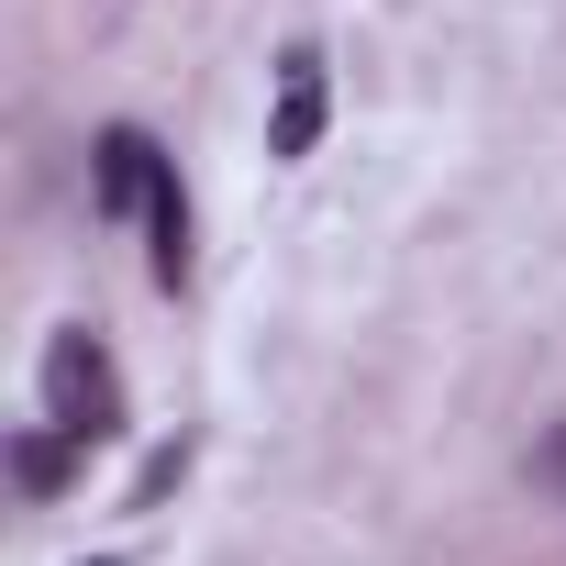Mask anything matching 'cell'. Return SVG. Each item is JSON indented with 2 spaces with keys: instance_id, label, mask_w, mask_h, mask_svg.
<instances>
[{
  "instance_id": "obj_5",
  "label": "cell",
  "mask_w": 566,
  "mask_h": 566,
  "mask_svg": "<svg viewBox=\"0 0 566 566\" xmlns=\"http://www.w3.org/2000/svg\"><path fill=\"white\" fill-rule=\"evenodd\" d=\"M78 455H90V444H78V433H23V444H12V478H23V489H34V500H56V489H67V467H78Z\"/></svg>"
},
{
  "instance_id": "obj_4",
  "label": "cell",
  "mask_w": 566,
  "mask_h": 566,
  "mask_svg": "<svg viewBox=\"0 0 566 566\" xmlns=\"http://www.w3.org/2000/svg\"><path fill=\"white\" fill-rule=\"evenodd\" d=\"M145 255H156V290H178V277H189V189H178V167L156 178V200H145Z\"/></svg>"
},
{
  "instance_id": "obj_1",
  "label": "cell",
  "mask_w": 566,
  "mask_h": 566,
  "mask_svg": "<svg viewBox=\"0 0 566 566\" xmlns=\"http://www.w3.org/2000/svg\"><path fill=\"white\" fill-rule=\"evenodd\" d=\"M45 422L78 433V444H112L123 433V367L90 323H56L45 334Z\"/></svg>"
},
{
  "instance_id": "obj_6",
  "label": "cell",
  "mask_w": 566,
  "mask_h": 566,
  "mask_svg": "<svg viewBox=\"0 0 566 566\" xmlns=\"http://www.w3.org/2000/svg\"><path fill=\"white\" fill-rule=\"evenodd\" d=\"M533 489L566 500V422H544V444H533Z\"/></svg>"
},
{
  "instance_id": "obj_3",
  "label": "cell",
  "mask_w": 566,
  "mask_h": 566,
  "mask_svg": "<svg viewBox=\"0 0 566 566\" xmlns=\"http://www.w3.org/2000/svg\"><path fill=\"white\" fill-rule=\"evenodd\" d=\"M323 45H290L277 56V112H266V156H312L323 145Z\"/></svg>"
},
{
  "instance_id": "obj_2",
  "label": "cell",
  "mask_w": 566,
  "mask_h": 566,
  "mask_svg": "<svg viewBox=\"0 0 566 566\" xmlns=\"http://www.w3.org/2000/svg\"><path fill=\"white\" fill-rule=\"evenodd\" d=\"M156 178H167L156 134H145V123H112V134H101V156H90V200H101V222H145Z\"/></svg>"
}]
</instances>
